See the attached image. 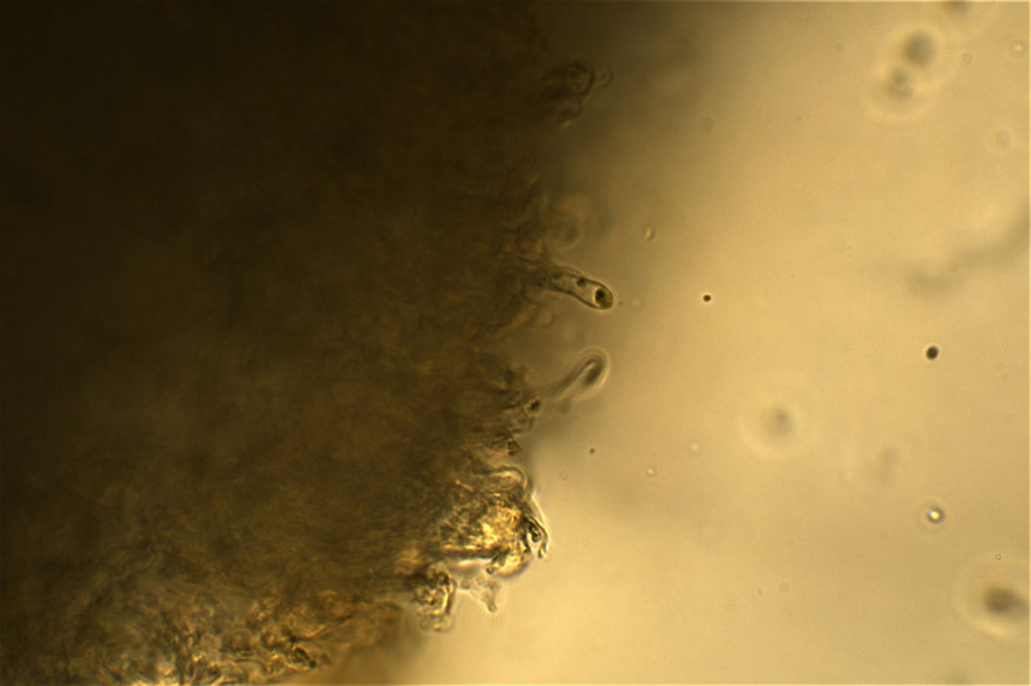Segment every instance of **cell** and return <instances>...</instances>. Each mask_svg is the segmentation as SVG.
Returning <instances> with one entry per match:
<instances>
[{"label": "cell", "instance_id": "obj_1", "mask_svg": "<svg viewBox=\"0 0 1031 686\" xmlns=\"http://www.w3.org/2000/svg\"><path fill=\"white\" fill-rule=\"evenodd\" d=\"M550 290L571 297L589 310L609 312L614 309L615 296L608 285L568 267H556L549 278Z\"/></svg>", "mask_w": 1031, "mask_h": 686}, {"label": "cell", "instance_id": "obj_2", "mask_svg": "<svg viewBox=\"0 0 1031 686\" xmlns=\"http://www.w3.org/2000/svg\"><path fill=\"white\" fill-rule=\"evenodd\" d=\"M608 357L606 353H589L578 362L565 383V393H586L603 382L608 374Z\"/></svg>", "mask_w": 1031, "mask_h": 686}]
</instances>
